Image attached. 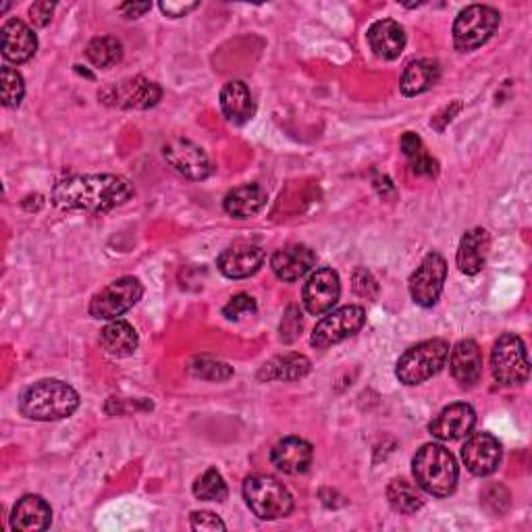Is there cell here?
Segmentation results:
<instances>
[{"mask_svg": "<svg viewBox=\"0 0 532 532\" xmlns=\"http://www.w3.org/2000/svg\"><path fill=\"white\" fill-rule=\"evenodd\" d=\"M221 111L233 125H244L254 117L252 92L244 82H229L221 90Z\"/></svg>", "mask_w": 532, "mask_h": 532, "instance_id": "d4e9b609", "label": "cell"}, {"mask_svg": "<svg viewBox=\"0 0 532 532\" xmlns=\"http://www.w3.org/2000/svg\"><path fill=\"white\" fill-rule=\"evenodd\" d=\"M366 323V312L362 306H343L327 314L312 331L310 345L316 350H327L331 345L356 335Z\"/></svg>", "mask_w": 532, "mask_h": 532, "instance_id": "9c48e42d", "label": "cell"}, {"mask_svg": "<svg viewBox=\"0 0 532 532\" xmlns=\"http://www.w3.org/2000/svg\"><path fill=\"white\" fill-rule=\"evenodd\" d=\"M194 495L200 501H219L221 503L227 499L229 489H227V483H225V478L221 476V472L217 468H210L194 483Z\"/></svg>", "mask_w": 532, "mask_h": 532, "instance_id": "4dcf8cb0", "label": "cell"}, {"mask_svg": "<svg viewBox=\"0 0 532 532\" xmlns=\"http://www.w3.org/2000/svg\"><path fill=\"white\" fill-rule=\"evenodd\" d=\"M144 287L136 277H121L100 289L90 302V314L98 321H117L142 300Z\"/></svg>", "mask_w": 532, "mask_h": 532, "instance_id": "ba28073f", "label": "cell"}, {"mask_svg": "<svg viewBox=\"0 0 532 532\" xmlns=\"http://www.w3.org/2000/svg\"><path fill=\"white\" fill-rule=\"evenodd\" d=\"M86 59L98 69L115 67L123 59V44L111 36L94 38L86 48Z\"/></svg>", "mask_w": 532, "mask_h": 532, "instance_id": "f546056e", "label": "cell"}, {"mask_svg": "<svg viewBox=\"0 0 532 532\" xmlns=\"http://www.w3.org/2000/svg\"><path fill=\"white\" fill-rule=\"evenodd\" d=\"M52 522V510L40 495L21 497L11 514V526L19 532H42Z\"/></svg>", "mask_w": 532, "mask_h": 532, "instance_id": "44dd1931", "label": "cell"}, {"mask_svg": "<svg viewBox=\"0 0 532 532\" xmlns=\"http://www.w3.org/2000/svg\"><path fill=\"white\" fill-rule=\"evenodd\" d=\"M316 264V254L306 244H291L281 250H277L271 258V269L277 275V279L294 283L308 275Z\"/></svg>", "mask_w": 532, "mask_h": 532, "instance_id": "ac0fdd59", "label": "cell"}, {"mask_svg": "<svg viewBox=\"0 0 532 532\" xmlns=\"http://www.w3.org/2000/svg\"><path fill=\"white\" fill-rule=\"evenodd\" d=\"M410 165H412V171L420 177H437V173H439L437 161L435 158H431L427 152H420L418 156H414Z\"/></svg>", "mask_w": 532, "mask_h": 532, "instance_id": "e575fe53", "label": "cell"}, {"mask_svg": "<svg viewBox=\"0 0 532 532\" xmlns=\"http://www.w3.org/2000/svg\"><path fill=\"white\" fill-rule=\"evenodd\" d=\"M499 25V13L493 7L470 5L456 17L454 44L460 52H472L491 40Z\"/></svg>", "mask_w": 532, "mask_h": 532, "instance_id": "52a82bcc", "label": "cell"}, {"mask_svg": "<svg viewBox=\"0 0 532 532\" xmlns=\"http://www.w3.org/2000/svg\"><path fill=\"white\" fill-rule=\"evenodd\" d=\"M341 296V281L333 269H318L304 285L302 302L308 314L321 316L333 310Z\"/></svg>", "mask_w": 532, "mask_h": 532, "instance_id": "4fadbf2b", "label": "cell"}, {"mask_svg": "<svg viewBox=\"0 0 532 532\" xmlns=\"http://www.w3.org/2000/svg\"><path fill=\"white\" fill-rule=\"evenodd\" d=\"M370 287L372 289H379V285L375 283V279H372V275L368 271H364V269L356 271V275H354V289H356V294H360L364 298H372V294L368 291Z\"/></svg>", "mask_w": 532, "mask_h": 532, "instance_id": "74e56055", "label": "cell"}, {"mask_svg": "<svg viewBox=\"0 0 532 532\" xmlns=\"http://www.w3.org/2000/svg\"><path fill=\"white\" fill-rule=\"evenodd\" d=\"M0 92H3V104L7 109H15L21 104L23 94H25V84L19 71L11 67H3L0 71Z\"/></svg>", "mask_w": 532, "mask_h": 532, "instance_id": "1f68e13d", "label": "cell"}, {"mask_svg": "<svg viewBox=\"0 0 532 532\" xmlns=\"http://www.w3.org/2000/svg\"><path fill=\"white\" fill-rule=\"evenodd\" d=\"M264 250L254 242H235L219 256V271L229 279H246L260 271Z\"/></svg>", "mask_w": 532, "mask_h": 532, "instance_id": "9a60e30c", "label": "cell"}, {"mask_svg": "<svg viewBox=\"0 0 532 532\" xmlns=\"http://www.w3.org/2000/svg\"><path fill=\"white\" fill-rule=\"evenodd\" d=\"M476 424V414L470 404H451L435 416L429 431L439 441H458L468 437Z\"/></svg>", "mask_w": 532, "mask_h": 532, "instance_id": "2e32d148", "label": "cell"}, {"mask_svg": "<svg viewBox=\"0 0 532 532\" xmlns=\"http://www.w3.org/2000/svg\"><path fill=\"white\" fill-rule=\"evenodd\" d=\"M163 90L158 84L150 82L146 77H129L123 79L119 84H111L100 90L98 98L109 104L115 106V109H150L158 100H161Z\"/></svg>", "mask_w": 532, "mask_h": 532, "instance_id": "30bf717a", "label": "cell"}, {"mask_svg": "<svg viewBox=\"0 0 532 532\" xmlns=\"http://www.w3.org/2000/svg\"><path fill=\"white\" fill-rule=\"evenodd\" d=\"M223 206H225L227 215L233 219H239V221L252 219L266 206V192L256 183L239 185V188L231 190L225 196Z\"/></svg>", "mask_w": 532, "mask_h": 532, "instance_id": "cb8c5ba5", "label": "cell"}, {"mask_svg": "<svg viewBox=\"0 0 532 532\" xmlns=\"http://www.w3.org/2000/svg\"><path fill=\"white\" fill-rule=\"evenodd\" d=\"M52 11H55V5L44 3V0H42V3H34L30 7V19L36 25V28H44V25H48V21L52 17Z\"/></svg>", "mask_w": 532, "mask_h": 532, "instance_id": "8d00e7d4", "label": "cell"}, {"mask_svg": "<svg viewBox=\"0 0 532 532\" xmlns=\"http://www.w3.org/2000/svg\"><path fill=\"white\" fill-rule=\"evenodd\" d=\"M198 7V3H161V11L167 17H185L190 11H194Z\"/></svg>", "mask_w": 532, "mask_h": 532, "instance_id": "60d3db41", "label": "cell"}, {"mask_svg": "<svg viewBox=\"0 0 532 532\" xmlns=\"http://www.w3.org/2000/svg\"><path fill=\"white\" fill-rule=\"evenodd\" d=\"M244 497L252 514L260 520H281L294 510V497L283 483L269 474L248 476L244 483Z\"/></svg>", "mask_w": 532, "mask_h": 532, "instance_id": "277c9868", "label": "cell"}, {"mask_svg": "<svg viewBox=\"0 0 532 532\" xmlns=\"http://www.w3.org/2000/svg\"><path fill=\"white\" fill-rule=\"evenodd\" d=\"M439 75H441V69L437 61L418 59V61L408 63V67L404 69L402 84H399V88H402L404 96H418L431 90L439 82Z\"/></svg>", "mask_w": 532, "mask_h": 532, "instance_id": "4316f807", "label": "cell"}, {"mask_svg": "<svg viewBox=\"0 0 532 532\" xmlns=\"http://www.w3.org/2000/svg\"><path fill=\"white\" fill-rule=\"evenodd\" d=\"M0 40H3V57L15 65L28 63L38 50V38L34 30L21 19L5 21L3 30H0Z\"/></svg>", "mask_w": 532, "mask_h": 532, "instance_id": "e0dca14e", "label": "cell"}, {"mask_svg": "<svg viewBox=\"0 0 532 532\" xmlns=\"http://www.w3.org/2000/svg\"><path fill=\"white\" fill-rule=\"evenodd\" d=\"M163 156L173 171H177L181 177L190 181H204L212 175V171H215L208 154L190 140L183 138L169 140L163 146Z\"/></svg>", "mask_w": 532, "mask_h": 532, "instance_id": "8fae6325", "label": "cell"}, {"mask_svg": "<svg viewBox=\"0 0 532 532\" xmlns=\"http://www.w3.org/2000/svg\"><path fill=\"white\" fill-rule=\"evenodd\" d=\"M194 530H225V522L212 512H194L190 518Z\"/></svg>", "mask_w": 532, "mask_h": 532, "instance_id": "d590c367", "label": "cell"}, {"mask_svg": "<svg viewBox=\"0 0 532 532\" xmlns=\"http://www.w3.org/2000/svg\"><path fill=\"white\" fill-rule=\"evenodd\" d=\"M312 445L300 437H287L271 451V462L283 474H302L312 464Z\"/></svg>", "mask_w": 532, "mask_h": 532, "instance_id": "7402d4cb", "label": "cell"}, {"mask_svg": "<svg viewBox=\"0 0 532 532\" xmlns=\"http://www.w3.org/2000/svg\"><path fill=\"white\" fill-rule=\"evenodd\" d=\"M493 377L503 385H522L528 381L530 364L524 341L514 333H503L491 352Z\"/></svg>", "mask_w": 532, "mask_h": 532, "instance_id": "8992f818", "label": "cell"}, {"mask_svg": "<svg viewBox=\"0 0 532 532\" xmlns=\"http://www.w3.org/2000/svg\"><path fill=\"white\" fill-rule=\"evenodd\" d=\"M152 9L150 3H127L119 7V13H123L127 19H138L144 13H148Z\"/></svg>", "mask_w": 532, "mask_h": 532, "instance_id": "b9f144b4", "label": "cell"}, {"mask_svg": "<svg viewBox=\"0 0 532 532\" xmlns=\"http://www.w3.org/2000/svg\"><path fill=\"white\" fill-rule=\"evenodd\" d=\"M310 372V360L302 354H285L266 362L260 372V381H298Z\"/></svg>", "mask_w": 532, "mask_h": 532, "instance_id": "83f0119b", "label": "cell"}, {"mask_svg": "<svg viewBox=\"0 0 532 532\" xmlns=\"http://www.w3.org/2000/svg\"><path fill=\"white\" fill-rule=\"evenodd\" d=\"M133 198V185L121 175H75L57 183L52 202L65 212H92L102 215Z\"/></svg>", "mask_w": 532, "mask_h": 532, "instance_id": "6da1fadb", "label": "cell"}, {"mask_svg": "<svg viewBox=\"0 0 532 532\" xmlns=\"http://www.w3.org/2000/svg\"><path fill=\"white\" fill-rule=\"evenodd\" d=\"M447 279V262L437 252L429 254L420 262L414 275L410 277V296L412 300L422 306L431 308L441 298V291Z\"/></svg>", "mask_w": 532, "mask_h": 532, "instance_id": "7c38bea8", "label": "cell"}, {"mask_svg": "<svg viewBox=\"0 0 532 532\" xmlns=\"http://www.w3.org/2000/svg\"><path fill=\"white\" fill-rule=\"evenodd\" d=\"M192 375L206 381H227L233 377V370L225 362L200 358L192 364Z\"/></svg>", "mask_w": 532, "mask_h": 532, "instance_id": "d6a6232c", "label": "cell"}, {"mask_svg": "<svg viewBox=\"0 0 532 532\" xmlns=\"http://www.w3.org/2000/svg\"><path fill=\"white\" fill-rule=\"evenodd\" d=\"M449 358V343L445 339H427L406 350L397 360L395 375L404 385H420L435 377Z\"/></svg>", "mask_w": 532, "mask_h": 532, "instance_id": "5b68a950", "label": "cell"}, {"mask_svg": "<svg viewBox=\"0 0 532 532\" xmlns=\"http://www.w3.org/2000/svg\"><path fill=\"white\" fill-rule=\"evenodd\" d=\"M462 460L476 476H489L501 464V443L491 433H474L462 447Z\"/></svg>", "mask_w": 532, "mask_h": 532, "instance_id": "5bb4252c", "label": "cell"}, {"mask_svg": "<svg viewBox=\"0 0 532 532\" xmlns=\"http://www.w3.org/2000/svg\"><path fill=\"white\" fill-rule=\"evenodd\" d=\"M100 345L106 354L115 358L133 356L140 345V337L127 321H111L100 331Z\"/></svg>", "mask_w": 532, "mask_h": 532, "instance_id": "484cf974", "label": "cell"}, {"mask_svg": "<svg viewBox=\"0 0 532 532\" xmlns=\"http://www.w3.org/2000/svg\"><path fill=\"white\" fill-rule=\"evenodd\" d=\"M79 408L77 391L59 381V379H44L30 385L21 393L19 410L30 420L50 422L69 418Z\"/></svg>", "mask_w": 532, "mask_h": 532, "instance_id": "7a4b0ae2", "label": "cell"}, {"mask_svg": "<svg viewBox=\"0 0 532 532\" xmlns=\"http://www.w3.org/2000/svg\"><path fill=\"white\" fill-rule=\"evenodd\" d=\"M387 499L391 503V508L399 514H416L424 505L418 487L404 481V478H395V481H391V485L387 487Z\"/></svg>", "mask_w": 532, "mask_h": 532, "instance_id": "f1b7e54d", "label": "cell"}, {"mask_svg": "<svg viewBox=\"0 0 532 532\" xmlns=\"http://www.w3.org/2000/svg\"><path fill=\"white\" fill-rule=\"evenodd\" d=\"M402 150H404V154L412 161L414 156H418L420 152H424V146H422V140L416 136V133L408 131V133H404V138H402Z\"/></svg>", "mask_w": 532, "mask_h": 532, "instance_id": "ab89813d", "label": "cell"}, {"mask_svg": "<svg viewBox=\"0 0 532 532\" xmlns=\"http://www.w3.org/2000/svg\"><path fill=\"white\" fill-rule=\"evenodd\" d=\"M449 368L454 379L462 387H472L483 377V354L481 348L472 341L464 339L460 341L454 350H451Z\"/></svg>", "mask_w": 532, "mask_h": 532, "instance_id": "ffe728a7", "label": "cell"}, {"mask_svg": "<svg viewBox=\"0 0 532 532\" xmlns=\"http://www.w3.org/2000/svg\"><path fill=\"white\" fill-rule=\"evenodd\" d=\"M254 312H256V302H254V298H250L246 294L233 296L229 300V304L223 308V314L229 318V321H239V318L250 316Z\"/></svg>", "mask_w": 532, "mask_h": 532, "instance_id": "836d02e7", "label": "cell"}, {"mask_svg": "<svg viewBox=\"0 0 532 532\" xmlns=\"http://www.w3.org/2000/svg\"><path fill=\"white\" fill-rule=\"evenodd\" d=\"M302 314H298L296 308H289L287 316H285V321L281 325V335L287 337V333H291V339H296L298 333L302 331Z\"/></svg>", "mask_w": 532, "mask_h": 532, "instance_id": "f35d334b", "label": "cell"}, {"mask_svg": "<svg viewBox=\"0 0 532 532\" xmlns=\"http://www.w3.org/2000/svg\"><path fill=\"white\" fill-rule=\"evenodd\" d=\"M412 472L418 487L433 497H447L458 485L456 458L437 443H427L416 451Z\"/></svg>", "mask_w": 532, "mask_h": 532, "instance_id": "3957f363", "label": "cell"}, {"mask_svg": "<svg viewBox=\"0 0 532 532\" xmlns=\"http://www.w3.org/2000/svg\"><path fill=\"white\" fill-rule=\"evenodd\" d=\"M491 239L485 229H470L464 233L458 248V266L464 275H478L487 264Z\"/></svg>", "mask_w": 532, "mask_h": 532, "instance_id": "603a6c76", "label": "cell"}, {"mask_svg": "<svg viewBox=\"0 0 532 532\" xmlns=\"http://www.w3.org/2000/svg\"><path fill=\"white\" fill-rule=\"evenodd\" d=\"M368 44L370 50L383 61H393L402 55L406 48V32L402 25L393 19H381L375 21L368 28Z\"/></svg>", "mask_w": 532, "mask_h": 532, "instance_id": "d6986e66", "label": "cell"}]
</instances>
